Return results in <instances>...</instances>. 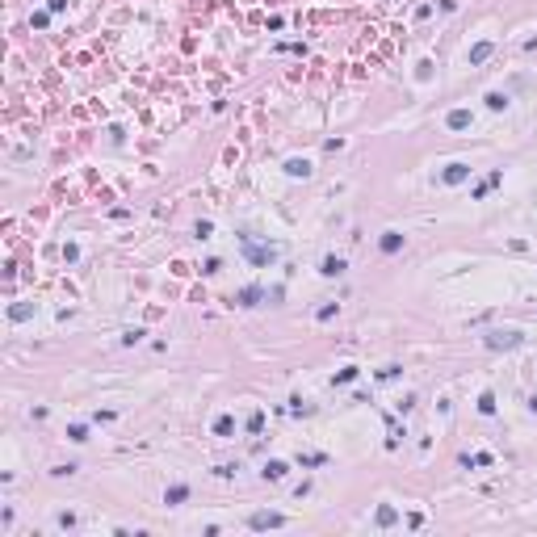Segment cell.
I'll return each instance as SVG.
<instances>
[{
	"instance_id": "cell-11",
	"label": "cell",
	"mask_w": 537,
	"mask_h": 537,
	"mask_svg": "<svg viewBox=\"0 0 537 537\" xmlns=\"http://www.w3.org/2000/svg\"><path fill=\"white\" fill-rule=\"evenodd\" d=\"M487 55H491V42H479V46H474V51H470V63H483Z\"/></svg>"
},
{
	"instance_id": "cell-15",
	"label": "cell",
	"mask_w": 537,
	"mask_h": 537,
	"mask_svg": "<svg viewBox=\"0 0 537 537\" xmlns=\"http://www.w3.org/2000/svg\"><path fill=\"white\" fill-rule=\"evenodd\" d=\"M487 105H491V110H504L508 97H504V92H491V97H487Z\"/></svg>"
},
{
	"instance_id": "cell-10",
	"label": "cell",
	"mask_w": 537,
	"mask_h": 537,
	"mask_svg": "<svg viewBox=\"0 0 537 537\" xmlns=\"http://www.w3.org/2000/svg\"><path fill=\"white\" fill-rule=\"evenodd\" d=\"M449 126H453V130L470 126V114H466V110H453V114H449Z\"/></svg>"
},
{
	"instance_id": "cell-14",
	"label": "cell",
	"mask_w": 537,
	"mask_h": 537,
	"mask_svg": "<svg viewBox=\"0 0 537 537\" xmlns=\"http://www.w3.org/2000/svg\"><path fill=\"white\" fill-rule=\"evenodd\" d=\"M298 462H302V466H324L328 458H324V453H302V458H298Z\"/></svg>"
},
{
	"instance_id": "cell-18",
	"label": "cell",
	"mask_w": 537,
	"mask_h": 537,
	"mask_svg": "<svg viewBox=\"0 0 537 537\" xmlns=\"http://www.w3.org/2000/svg\"><path fill=\"white\" fill-rule=\"evenodd\" d=\"M260 424H265V415H260V411L248 415V428H252V433H260Z\"/></svg>"
},
{
	"instance_id": "cell-2",
	"label": "cell",
	"mask_w": 537,
	"mask_h": 537,
	"mask_svg": "<svg viewBox=\"0 0 537 537\" xmlns=\"http://www.w3.org/2000/svg\"><path fill=\"white\" fill-rule=\"evenodd\" d=\"M248 524H252V529H281L285 516H281V512H256V516L248 520Z\"/></svg>"
},
{
	"instance_id": "cell-16",
	"label": "cell",
	"mask_w": 537,
	"mask_h": 537,
	"mask_svg": "<svg viewBox=\"0 0 537 537\" xmlns=\"http://www.w3.org/2000/svg\"><path fill=\"white\" fill-rule=\"evenodd\" d=\"M378 524H395V508H378Z\"/></svg>"
},
{
	"instance_id": "cell-7",
	"label": "cell",
	"mask_w": 537,
	"mask_h": 537,
	"mask_svg": "<svg viewBox=\"0 0 537 537\" xmlns=\"http://www.w3.org/2000/svg\"><path fill=\"white\" fill-rule=\"evenodd\" d=\"M399 244H403L399 231H386V235H382V252H399Z\"/></svg>"
},
{
	"instance_id": "cell-6",
	"label": "cell",
	"mask_w": 537,
	"mask_h": 537,
	"mask_svg": "<svg viewBox=\"0 0 537 537\" xmlns=\"http://www.w3.org/2000/svg\"><path fill=\"white\" fill-rule=\"evenodd\" d=\"M319 273H328V277H340V273H344V260H340V256H328Z\"/></svg>"
},
{
	"instance_id": "cell-19",
	"label": "cell",
	"mask_w": 537,
	"mask_h": 537,
	"mask_svg": "<svg viewBox=\"0 0 537 537\" xmlns=\"http://www.w3.org/2000/svg\"><path fill=\"white\" fill-rule=\"evenodd\" d=\"M67 437H71V441H88V433H84L80 424H71V428H67Z\"/></svg>"
},
{
	"instance_id": "cell-17",
	"label": "cell",
	"mask_w": 537,
	"mask_h": 537,
	"mask_svg": "<svg viewBox=\"0 0 537 537\" xmlns=\"http://www.w3.org/2000/svg\"><path fill=\"white\" fill-rule=\"evenodd\" d=\"M479 411H483V415H491V411H495V399H491V395H483V399H479Z\"/></svg>"
},
{
	"instance_id": "cell-8",
	"label": "cell",
	"mask_w": 537,
	"mask_h": 537,
	"mask_svg": "<svg viewBox=\"0 0 537 537\" xmlns=\"http://www.w3.org/2000/svg\"><path fill=\"white\" fill-rule=\"evenodd\" d=\"M285 172H290V176H311V164H306V160H290V164H285Z\"/></svg>"
},
{
	"instance_id": "cell-3",
	"label": "cell",
	"mask_w": 537,
	"mask_h": 537,
	"mask_svg": "<svg viewBox=\"0 0 537 537\" xmlns=\"http://www.w3.org/2000/svg\"><path fill=\"white\" fill-rule=\"evenodd\" d=\"M244 252H248V256H252V260H256V265H269V260H273V256H277V252H273V248H260V244H252V240H244Z\"/></svg>"
},
{
	"instance_id": "cell-4",
	"label": "cell",
	"mask_w": 537,
	"mask_h": 537,
	"mask_svg": "<svg viewBox=\"0 0 537 537\" xmlns=\"http://www.w3.org/2000/svg\"><path fill=\"white\" fill-rule=\"evenodd\" d=\"M260 298H265V290H256V285H248V290H240V298H235V302H240V306H256Z\"/></svg>"
},
{
	"instance_id": "cell-13",
	"label": "cell",
	"mask_w": 537,
	"mask_h": 537,
	"mask_svg": "<svg viewBox=\"0 0 537 537\" xmlns=\"http://www.w3.org/2000/svg\"><path fill=\"white\" fill-rule=\"evenodd\" d=\"M231 428H235V424H231V415H219V424H214V433H219V437H231Z\"/></svg>"
},
{
	"instance_id": "cell-5",
	"label": "cell",
	"mask_w": 537,
	"mask_h": 537,
	"mask_svg": "<svg viewBox=\"0 0 537 537\" xmlns=\"http://www.w3.org/2000/svg\"><path fill=\"white\" fill-rule=\"evenodd\" d=\"M466 164H449V168H445V185H458V181H466Z\"/></svg>"
},
{
	"instance_id": "cell-12",
	"label": "cell",
	"mask_w": 537,
	"mask_h": 537,
	"mask_svg": "<svg viewBox=\"0 0 537 537\" xmlns=\"http://www.w3.org/2000/svg\"><path fill=\"white\" fill-rule=\"evenodd\" d=\"M265 479H285V462H269V466H265Z\"/></svg>"
},
{
	"instance_id": "cell-20",
	"label": "cell",
	"mask_w": 537,
	"mask_h": 537,
	"mask_svg": "<svg viewBox=\"0 0 537 537\" xmlns=\"http://www.w3.org/2000/svg\"><path fill=\"white\" fill-rule=\"evenodd\" d=\"M529 407H533V411H537V395H533V399H529Z\"/></svg>"
},
{
	"instance_id": "cell-1",
	"label": "cell",
	"mask_w": 537,
	"mask_h": 537,
	"mask_svg": "<svg viewBox=\"0 0 537 537\" xmlns=\"http://www.w3.org/2000/svg\"><path fill=\"white\" fill-rule=\"evenodd\" d=\"M520 344V332H491L487 336V349H516Z\"/></svg>"
},
{
	"instance_id": "cell-9",
	"label": "cell",
	"mask_w": 537,
	"mask_h": 537,
	"mask_svg": "<svg viewBox=\"0 0 537 537\" xmlns=\"http://www.w3.org/2000/svg\"><path fill=\"white\" fill-rule=\"evenodd\" d=\"M185 495H189V487H185V483H176V487H168V491H164V499H168V504H181Z\"/></svg>"
}]
</instances>
